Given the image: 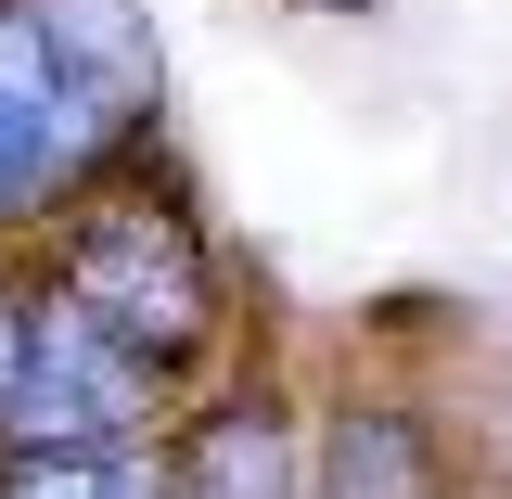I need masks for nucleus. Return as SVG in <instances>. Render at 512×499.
<instances>
[{"instance_id": "obj_1", "label": "nucleus", "mask_w": 512, "mask_h": 499, "mask_svg": "<svg viewBox=\"0 0 512 499\" xmlns=\"http://www.w3.org/2000/svg\"><path fill=\"white\" fill-rule=\"evenodd\" d=\"M154 103L167 64L128 0H0V231H52L77 192L128 180Z\"/></svg>"}, {"instance_id": "obj_2", "label": "nucleus", "mask_w": 512, "mask_h": 499, "mask_svg": "<svg viewBox=\"0 0 512 499\" xmlns=\"http://www.w3.org/2000/svg\"><path fill=\"white\" fill-rule=\"evenodd\" d=\"M39 282H52V295L90 320L116 359H141L167 397H180V384L231 346V282H218V244L192 231L180 192H154L141 167H128V180H103V192H77V205L52 218Z\"/></svg>"}, {"instance_id": "obj_3", "label": "nucleus", "mask_w": 512, "mask_h": 499, "mask_svg": "<svg viewBox=\"0 0 512 499\" xmlns=\"http://www.w3.org/2000/svg\"><path fill=\"white\" fill-rule=\"evenodd\" d=\"M167 384L116 359L90 320L26 269L13 320H0V461H90V448H154Z\"/></svg>"}, {"instance_id": "obj_4", "label": "nucleus", "mask_w": 512, "mask_h": 499, "mask_svg": "<svg viewBox=\"0 0 512 499\" xmlns=\"http://www.w3.org/2000/svg\"><path fill=\"white\" fill-rule=\"evenodd\" d=\"M167 499H308V410L282 384H218L154 436Z\"/></svg>"}, {"instance_id": "obj_5", "label": "nucleus", "mask_w": 512, "mask_h": 499, "mask_svg": "<svg viewBox=\"0 0 512 499\" xmlns=\"http://www.w3.org/2000/svg\"><path fill=\"white\" fill-rule=\"evenodd\" d=\"M308 499H461L436 410L410 397H333L308 423Z\"/></svg>"}, {"instance_id": "obj_6", "label": "nucleus", "mask_w": 512, "mask_h": 499, "mask_svg": "<svg viewBox=\"0 0 512 499\" xmlns=\"http://www.w3.org/2000/svg\"><path fill=\"white\" fill-rule=\"evenodd\" d=\"M0 499H167L154 448H90V461H0Z\"/></svg>"}, {"instance_id": "obj_7", "label": "nucleus", "mask_w": 512, "mask_h": 499, "mask_svg": "<svg viewBox=\"0 0 512 499\" xmlns=\"http://www.w3.org/2000/svg\"><path fill=\"white\" fill-rule=\"evenodd\" d=\"M0 320H13V269H0Z\"/></svg>"}]
</instances>
